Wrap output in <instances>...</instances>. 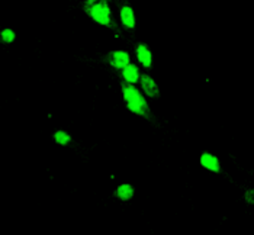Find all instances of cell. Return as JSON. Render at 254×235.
Segmentation results:
<instances>
[{"instance_id":"6da1fadb","label":"cell","mask_w":254,"mask_h":235,"mask_svg":"<svg viewBox=\"0 0 254 235\" xmlns=\"http://www.w3.org/2000/svg\"><path fill=\"white\" fill-rule=\"evenodd\" d=\"M122 93H124L127 106L131 112H134L140 116L150 118V109H148L145 99L141 96V93L134 86H131V83H127V81L122 83Z\"/></svg>"},{"instance_id":"7a4b0ae2","label":"cell","mask_w":254,"mask_h":235,"mask_svg":"<svg viewBox=\"0 0 254 235\" xmlns=\"http://www.w3.org/2000/svg\"><path fill=\"white\" fill-rule=\"evenodd\" d=\"M86 13L97 23L109 26L112 23L110 9L105 0H87L85 3Z\"/></svg>"},{"instance_id":"3957f363","label":"cell","mask_w":254,"mask_h":235,"mask_svg":"<svg viewBox=\"0 0 254 235\" xmlns=\"http://www.w3.org/2000/svg\"><path fill=\"white\" fill-rule=\"evenodd\" d=\"M108 61L113 69L122 70L129 64V54L125 51H113L108 55Z\"/></svg>"},{"instance_id":"277c9868","label":"cell","mask_w":254,"mask_h":235,"mask_svg":"<svg viewBox=\"0 0 254 235\" xmlns=\"http://www.w3.org/2000/svg\"><path fill=\"white\" fill-rule=\"evenodd\" d=\"M140 80H141V86H143V89H144V91L150 96V97H159V86H157V83L154 81V78L150 77L148 74H143V76H140Z\"/></svg>"},{"instance_id":"5b68a950","label":"cell","mask_w":254,"mask_h":235,"mask_svg":"<svg viewBox=\"0 0 254 235\" xmlns=\"http://www.w3.org/2000/svg\"><path fill=\"white\" fill-rule=\"evenodd\" d=\"M137 58L145 69H150L151 64H153V54L148 50V47L144 45V44H140L137 47Z\"/></svg>"},{"instance_id":"8992f818","label":"cell","mask_w":254,"mask_h":235,"mask_svg":"<svg viewBox=\"0 0 254 235\" xmlns=\"http://www.w3.org/2000/svg\"><path fill=\"white\" fill-rule=\"evenodd\" d=\"M200 164H202L205 168H208L209 171L218 173V171L221 170L218 158L215 156H212V154H209V153H203V154L200 156Z\"/></svg>"},{"instance_id":"52a82bcc","label":"cell","mask_w":254,"mask_h":235,"mask_svg":"<svg viewBox=\"0 0 254 235\" xmlns=\"http://www.w3.org/2000/svg\"><path fill=\"white\" fill-rule=\"evenodd\" d=\"M121 20L129 29H132L135 26V15H134V10L129 6H124L121 9Z\"/></svg>"},{"instance_id":"ba28073f","label":"cell","mask_w":254,"mask_h":235,"mask_svg":"<svg viewBox=\"0 0 254 235\" xmlns=\"http://www.w3.org/2000/svg\"><path fill=\"white\" fill-rule=\"evenodd\" d=\"M122 76H124L127 83H137L140 80V72H138L137 66L128 64L127 67L122 69Z\"/></svg>"},{"instance_id":"9c48e42d","label":"cell","mask_w":254,"mask_h":235,"mask_svg":"<svg viewBox=\"0 0 254 235\" xmlns=\"http://www.w3.org/2000/svg\"><path fill=\"white\" fill-rule=\"evenodd\" d=\"M115 196L119 198L121 200H129L132 196H134V189L131 184H121L116 192H115Z\"/></svg>"},{"instance_id":"30bf717a","label":"cell","mask_w":254,"mask_h":235,"mask_svg":"<svg viewBox=\"0 0 254 235\" xmlns=\"http://www.w3.org/2000/svg\"><path fill=\"white\" fill-rule=\"evenodd\" d=\"M54 140H55V143H58L61 145H67L72 141V137L66 131H57L54 134Z\"/></svg>"},{"instance_id":"8fae6325","label":"cell","mask_w":254,"mask_h":235,"mask_svg":"<svg viewBox=\"0 0 254 235\" xmlns=\"http://www.w3.org/2000/svg\"><path fill=\"white\" fill-rule=\"evenodd\" d=\"M0 41L4 44H12L15 41V32L12 29H3L0 32Z\"/></svg>"},{"instance_id":"7c38bea8","label":"cell","mask_w":254,"mask_h":235,"mask_svg":"<svg viewBox=\"0 0 254 235\" xmlns=\"http://www.w3.org/2000/svg\"><path fill=\"white\" fill-rule=\"evenodd\" d=\"M253 196H254L253 190H249V192H246V200H247L249 203H253V202H254Z\"/></svg>"}]
</instances>
